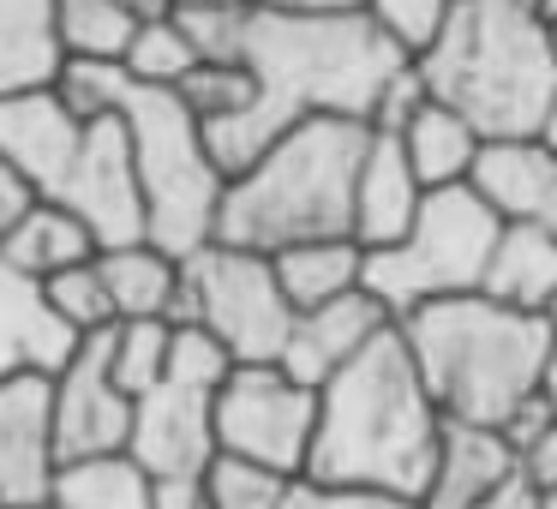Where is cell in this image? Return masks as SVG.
<instances>
[{"instance_id": "1", "label": "cell", "mask_w": 557, "mask_h": 509, "mask_svg": "<svg viewBox=\"0 0 557 509\" xmlns=\"http://www.w3.org/2000/svg\"><path fill=\"white\" fill-rule=\"evenodd\" d=\"M396 42L377 30L372 13L360 18H300L258 7L246 37V73L258 97L246 114L222 126H205V145L216 169L246 174L276 138H288L306 121H366L372 126L384 85L408 66Z\"/></svg>"}, {"instance_id": "2", "label": "cell", "mask_w": 557, "mask_h": 509, "mask_svg": "<svg viewBox=\"0 0 557 509\" xmlns=\"http://www.w3.org/2000/svg\"><path fill=\"white\" fill-rule=\"evenodd\" d=\"M449 413L420 377L401 324L384 330L348 372L318 389V437L306 480L420 504L444 449Z\"/></svg>"}, {"instance_id": "3", "label": "cell", "mask_w": 557, "mask_h": 509, "mask_svg": "<svg viewBox=\"0 0 557 509\" xmlns=\"http://www.w3.org/2000/svg\"><path fill=\"white\" fill-rule=\"evenodd\" d=\"M372 150L366 121H306L222 193L216 240L240 252H288L306 240H354V198Z\"/></svg>"}, {"instance_id": "4", "label": "cell", "mask_w": 557, "mask_h": 509, "mask_svg": "<svg viewBox=\"0 0 557 509\" xmlns=\"http://www.w3.org/2000/svg\"><path fill=\"white\" fill-rule=\"evenodd\" d=\"M432 102L456 109L497 138H540L545 109L557 102V54L533 0H456L437 42L413 61Z\"/></svg>"}, {"instance_id": "5", "label": "cell", "mask_w": 557, "mask_h": 509, "mask_svg": "<svg viewBox=\"0 0 557 509\" xmlns=\"http://www.w3.org/2000/svg\"><path fill=\"white\" fill-rule=\"evenodd\" d=\"M0 157L30 181L42 204H61L102 240V252L145 240V193L133 169V133L121 114L78 121L54 90L0 102Z\"/></svg>"}, {"instance_id": "6", "label": "cell", "mask_w": 557, "mask_h": 509, "mask_svg": "<svg viewBox=\"0 0 557 509\" xmlns=\"http://www.w3.org/2000/svg\"><path fill=\"white\" fill-rule=\"evenodd\" d=\"M401 342L449 420L497 425V432L521 401L540 396V372L557 348L545 318L497 306L492 294H456V300L420 306L401 318Z\"/></svg>"}, {"instance_id": "7", "label": "cell", "mask_w": 557, "mask_h": 509, "mask_svg": "<svg viewBox=\"0 0 557 509\" xmlns=\"http://www.w3.org/2000/svg\"><path fill=\"white\" fill-rule=\"evenodd\" d=\"M133 133V169L138 193H145V240L162 246L169 258H198L205 246H216V216L228 174L216 169L205 145L198 114L181 102V90L138 85L126 73L121 109H114Z\"/></svg>"}, {"instance_id": "8", "label": "cell", "mask_w": 557, "mask_h": 509, "mask_svg": "<svg viewBox=\"0 0 557 509\" xmlns=\"http://www.w3.org/2000/svg\"><path fill=\"white\" fill-rule=\"evenodd\" d=\"M497 234H504V216L473 186L425 193L413 228L396 246H384V252H366V294H377L396 324L432 300L480 294L497 252Z\"/></svg>"}, {"instance_id": "9", "label": "cell", "mask_w": 557, "mask_h": 509, "mask_svg": "<svg viewBox=\"0 0 557 509\" xmlns=\"http://www.w3.org/2000/svg\"><path fill=\"white\" fill-rule=\"evenodd\" d=\"M294 306L276 282V264L264 252H240V246H205L186 258V288L174 306V324H205L234 365H282L294 336Z\"/></svg>"}, {"instance_id": "10", "label": "cell", "mask_w": 557, "mask_h": 509, "mask_svg": "<svg viewBox=\"0 0 557 509\" xmlns=\"http://www.w3.org/2000/svg\"><path fill=\"white\" fill-rule=\"evenodd\" d=\"M318 437V389L288 377L282 365H234L216 389V449L222 456L276 468L306 480Z\"/></svg>"}, {"instance_id": "11", "label": "cell", "mask_w": 557, "mask_h": 509, "mask_svg": "<svg viewBox=\"0 0 557 509\" xmlns=\"http://www.w3.org/2000/svg\"><path fill=\"white\" fill-rule=\"evenodd\" d=\"M133 413L138 401L109 372V336H85L78 353L54 372V437L66 461H97L133 449Z\"/></svg>"}, {"instance_id": "12", "label": "cell", "mask_w": 557, "mask_h": 509, "mask_svg": "<svg viewBox=\"0 0 557 509\" xmlns=\"http://www.w3.org/2000/svg\"><path fill=\"white\" fill-rule=\"evenodd\" d=\"M126 456L150 473V480H193L216 449V389L186 384V377H162L150 396H138L133 413V449Z\"/></svg>"}, {"instance_id": "13", "label": "cell", "mask_w": 557, "mask_h": 509, "mask_svg": "<svg viewBox=\"0 0 557 509\" xmlns=\"http://www.w3.org/2000/svg\"><path fill=\"white\" fill-rule=\"evenodd\" d=\"M61 473L54 437V377L25 372L0 384V504H42Z\"/></svg>"}, {"instance_id": "14", "label": "cell", "mask_w": 557, "mask_h": 509, "mask_svg": "<svg viewBox=\"0 0 557 509\" xmlns=\"http://www.w3.org/2000/svg\"><path fill=\"white\" fill-rule=\"evenodd\" d=\"M384 330H396V318H389V306L366 288L348 294V300L318 306V312H300L294 318V336H288V353H282V372L300 377L306 389H324L330 377L348 372Z\"/></svg>"}, {"instance_id": "15", "label": "cell", "mask_w": 557, "mask_h": 509, "mask_svg": "<svg viewBox=\"0 0 557 509\" xmlns=\"http://www.w3.org/2000/svg\"><path fill=\"white\" fill-rule=\"evenodd\" d=\"M78 342L85 336H73L49 306V288L0 258V384L25 372L54 377L78 353Z\"/></svg>"}, {"instance_id": "16", "label": "cell", "mask_w": 557, "mask_h": 509, "mask_svg": "<svg viewBox=\"0 0 557 509\" xmlns=\"http://www.w3.org/2000/svg\"><path fill=\"white\" fill-rule=\"evenodd\" d=\"M468 186L504 222H533V228L557 234V157L540 138H497V145H485Z\"/></svg>"}, {"instance_id": "17", "label": "cell", "mask_w": 557, "mask_h": 509, "mask_svg": "<svg viewBox=\"0 0 557 509\" xmlns=\"http://www.w3.org/2000/svg\"><path fill=\"white\" fill-rule=\"evenodd\" d=\"M516 468H521V456H516V444H509L497 425L449 420L444 425V449H437V468H432V485H425L420 509H480Z\"/></svg>"}, {"instance_id": "18", "label": "cell", "mask_w": 557, "mask_h": 509, "mask_svg": "<svg viewBox=\"0 0 557 509\" xmlns=\"http://www.w3.org/2000/svg\"><path fill=\"white\" fill-rule=\"evenodd\" d=\"M420 204H425V186L413 174L401 138L372 133V150H366V169H360V198H354V240L366 252H384L413 228Z\"/></svg>"}, {"instance_id": "19", "label": "cell", "mask_w": 557, "mask_h": 509, "mask_svg": "<svg viewBox=\"0 0 557 509\" xmlns=\"http://www.w3.org/2000/svg\"><path fill=\"white\" fill-rule=\"evenodd\" d=\"M66 66L54 0H0V102L54 90Z\"/></svg>"}, {"instance_id": "20", "label": "cell", "mask_w": 557, "mask_h": 509, "mask_svg": "<svg viewBox=\"0 0 557 509\" xmlns=\"http://www.w3.org/2000/svg\"><path fill=\"white\" fill-rule=\"evenodd\" d=\"M480 294H492L497 306H516V312L540 318L557 300V234L533 228V222H504Z\"/></svg>"}, {"instance_id": "21", "label": "cell", "mask_w": 557, "mask_h": 509, "mask_svg": "<svg viewBox=\"0 0 557 509\" xmlns=\"http://www.w3.org/2000/svg\"><path fill=\"white\" fill-rule=\"evenodd\" d=\"M401 150H408L413 174H420L425 193H444V186H468L473 169H480L485 157V138L473 121H461L456 109H444V102H425L420 114H413L408 126H401Z\"/></svg>"}, {"instance_id": "22", "label": "cell", "mask_w": 557, "mask_h": 509, "mask_svg": "<svg viewBox=\"0 0 557 509\" xmlns=\"http://www.w3.org/2000/svg\"><path fill=\"white\" fill-rule=\"evenodd\" d=\"M102 282H109V300L114 312L126 318H169L174 324V306H181V288H186V264L169 258L162 246L138 240V246H114V252L97 258Z\"/></svg>"}, {"instance_id": "23", "label": "cell", "mask_w": 557, "mask_h": 509, "mask_svg": "<svg viewBox=\"0 0 557 509\" xmlns=\"http://www.w3.org/2000/svg\"><path fill=\"white\" fill-rule=\"evenodd\" d=\"M294 312H318L330 300H348L366 288V246L360 240H306L270 258Z\"/></svg>"}, {"instance_id": "24", "label": "cell", "mask_w": 557, "mask_h": 509, "mask_svg": "<svg viewBox=\"0 0 557 509\" xmlns=\"http://www.w3.org/2000/svg\"><path fill=\"white\" fill-rule=\"evenodd\" d=\"M0 258H7V264H18L25 276L49 282V276H61V270L97 264V258H102V240L73 216V210L42 204V198H37V210H30V216L18 222L13 234H7V240H0Z\"/></svg>"}, {"instance_id": "25", "label": "cell", "mask_w": 557, "mask_h": 509, "mask_svg": "<svg viewBox=\"0 0 557 509\" xmlns=\"http://www.w3.org/2000/svg\"><path fill=\"white\" fill-rule=\"evenodd\" d=\"M54 509H157V480L133 456H97V461H66L54 473Z\"/></svg>"}, {"instance_id": "26", "label": "cell", "mask_w": 557, "mask_h": 509, "mask_svg": "<svg viewBox=\"0 0 557 509\" xmlns=\"http://www.w3.org/2000/svg\"><path fill=\"white\" fill-rule=\"evenodd\" d=\"M54 25L66 61H126L145 18L126 0H54Z\"/></svg>"}, {"instance_id": "27", "label": "cell", "mask_w": 557, "mask_h": 509, "mask_svg": "<svg viewBox=\"0 0 557 509\" xmlns=\"http://www.w3.org/2000/svg\"><path fill=\"white\" fill-rule=\"evenodd\" d=\"M169 353H174V324L169 318H126L109 330V372L126 396H150L169 377Z\"/></svg>"}, {"instance_id": "28", "label": "cell", "mask_w": 557, "mask_h": 509, "mask_svg": "<svg viewBox=\"0 0 557 509\" xmlns=\"http://www.w3.org/2000/svg\"><path fill=\"white\" fill-rule=\"evenodd\" d=\"M126 73L138 78V85H157V90H181L186 78L198 73V49H193V37L181 30V18H145L138 25V37H133V49H126Z\"/></svg>"}, {"instance_id": "29", "label": "cell", "mask_w": 557, "mask_h": 509, "mask_svg": "<svg viewBox=\"0 0 557 509\" xmlns=\"http://www.w3.org/2000/svg\"><path fill=\"white\" fill-rule=\"evenodd\" d=\"M288 492H294L288 473L258 468V461H240V456H216L205 468V504L210 509H282Z\"/></svg>"}, {"instance_id": "30", "label": "cell", "mask_w": 557, "mask_h": 509, "mask_svg": "<svg viewBox=\"0 0 557 509\" xmlns=\"http://www.w3.org/2000/svg\"><path fill=\"white\" fill-rule=\"evenodd\" d=\"M42 288H49V306L61 312V324L73 330V336H109V330L121 324V312H114V300H109V282H102L97 264L61 270V276H49Z\"/></svg>"}, {"instance_id": "31", "label": "cell", "mask_w": 557, "mask_h": 509, "mask_svg": "<svg viewBox=\"0 0 557 509\" xmlns=\"http://www.w3.org/2000/svg\"><path fill=\"white\" fill-rule=\"evenodd\" d=\"M258 7H174L181 30L193 37L205 66H246V37H252Z\"/></svg>"}, {"instance_id": "32", "label": "cell", "mask_w": 557, "mask_h": 509, "mask_svg": "<svg viewBox=\"0 0 557 509\" xmlns=\"http://www.w3.org/2000/svg\"><path fill=\"white\" fill-rule=\"evenodd\" d=\"M252 97H258V85H252L246 66H198V73L181 85V102L198 114V126L234 121V114L252 109Z\"/></svg>"}, {"instance_id": "33", "label": "cell", "mask_w": 557, "mask_h": 509, "mask_svg": "<svg viewBox=\"0 0 557 509\" xmlns=\"http://www.w3.org/2000/svg\"><path fill=\"white\" fill-rule=\"evenodd\" d=\"M126 90V66L121 61H66L54 78V97L78 114V121H102V114L121 109Z\"/></svg>"}, {"instance_id": "34", "label": "cell", "mask_w": 557, "mask_h": 509, "mask_svg": "<svg viewBox=\"0 0 557 509\" xmlns=\"http://www.w3.org/2000/svg\"><path fill=\"white\" fill-rule=\"evenodd\" d=\"M449 13H456V0H372L377 30H384L401 54H413V61L437 42V30L449 25Z\"/></svg>"}, {"instance_id": "35", "label": "cell", "mask_w": 557, "mask_h": 509, "mask_svg": "<svg viewBox=\"0 0 557 509\" xmlns=\"http://www.w3.org/2000/svg\"><path fill=\"white\" fill-rule=\"evenodd\" d=\"M425 102H432V90H425V73L420 66H401L396 78H389L384 85V97H377V114H372V133H401V126L413 121V114L425 109Z\"/></svg>"}, {"instance_id": "36", "label": "cell", "mask_w": 557, "mask_h": 509, "mask_svg": "<svg viewBox=\"0 0 557 509\" xmlns=\"http://www.w3.org/2000/svg\"><path fill=\"white\" fill-rule=\"evenodd\" d=\"M282 509H420L408 497H377V492H348V485H318V480H294Z\"/></svg>"}, {"instance_id": "37", "label": "cell", "mask_w": 557, "mask_h": 509, "mask_svg": "<svg viewBox=\"0 0 557 509\" xmlns=\"http://www.w3.org/2000/svg\"><path fill=\"white\" fill-rule=\"evenodd\" d=\"M30 210H37V193H30V181H25V174H18L7 157H0V240H7V234H13L18 222L30 216Z\"/></svg>"}, {"instance_id": "38", "label": "cell", "mask_w": 557, "mask_h": 509, "mask_svg": "<svg viewBox=\"0 0 557 509\" xmlns=\"http://www.w3.org/2000/svg\"><path fill=\"white\" fill-rule=\"evenodd\" d=\"M552 425H557V408H552V401H545V396H528V401H521L516 413H509L504 437H509V444H516V456H521V449H528L533 437H545V432H552Z\"/></svg>"}, {"instance_id": "39", "label": "cell", "mask_w": 557, "mask_h": 509, "mask_svg": "<svg viewBox=\"0 0 557 509\" xmlns=\"http://www.w3.org/2000/svg\"><path fill=\"white\" fill-rule=\"evenodd\" d=\"M521 473H528L540 492H557V425L545 437H533L528 449H521Z\"/></svg>"}, {"instance_id": "40", "label": "cell", "mask_w": 557, "mask_h": 509, "mask_svg": "<svg viewBox=\"0 0 557 509\" xmlns=\"http://www.w3.org/2000/svg\"><path fill=\"white\" fill-rule=\"evenodd\" d=\"M276 13H300V18H360L372 13V0H264Z\"/></svg>"}, {"instance_id": "41", "label": "cell", "mask_w": 557, "mask_h": 509, "mask_svg": "<svg viewBox=\"0 0 557 509\" xmlns=\"http://www.w3.org/2000/svg\"><path fill=\"white\" fill-rule=\"evenodd\" d=\"M480 509H545V492H540V485H533V480H528V473H521V468H516V473H509V480H504V485H497V492H492V497H485V504H480Z\"/></svg>"}, {"instance_id": "42", "label": "cell", "mask_w": 557, "mask_h": 509, "mask_svg": "<svg viewBox=\"0 0 557 509\" xmlns=\"http://www.w3.org/2000/svg\"><path fill=\"white\" fill-rule=\"evenodd\" d=\"M157 509H210L205 473H193V480H157Z\"/></svg>"}, {"instance_id": "43", "label": "cell", "mask_w": 557, "mask_h": 509, "mask_svg": "<svg viewBox=\"0 0 557 509\" xmlns=\"http://www.w3.org/2000/svg\"><path fill=\"white\" fill-rule=\"evenodd\" d=\"M540 396L557 408V348H552V360H545V372H540Z\"/></svg>"}, {"instance_id": "44", "label": "cell", "mask_w": 557, "mask_h": 509, "mask_svg": "<svg viewBox=\"0 0 557 509\" xmlns=\"http://www.w3.org/2000/svg\"><path fill=\"white\" fill-rule=\"evenodd\" d=\"M540 145H545V150H552V157H557V102H552V109H545V121H540Z\"/></svg>"}, {"instance_id": "45", "label": "cell", "mask_w": 557, "mask_h": 509, "mask_svg": "<svg viewBox=\"0 0 557 509\" xmlns=\"http://www.w3.org/2000/svg\"><path fill=\"white\" fill-rule=\"evenodd\" d=\"M174 7H264V0H174Z\"/></svg>"}, {"instance_id": "46", "label": "cell", "mask_w": 557, "mask_h": 509, "mask_svg": "<svg viewBox=\"0 0 557 509\" xmlns=\"http://www.w3.org/2000/svg\"><path fill=\"white\" fill-rule=\"evenodd\" d=\"M533 13H540L545 30H557V0H533Z\"/></svg>"}, {"instance_id": "47", "label": "cell", "mask_w": 557, "mask_h": 509, "mask_svg": "<svg viewBox=\"0 0 557 509\" xmlns=\"http://www.w3.org/2000/svg\"><path fill=\"white\" fill-rule=\"evenodd\" d=\"M540 318H545V324H552V336H557V300H552V306H545V312H540Z\"/></svg>"}, {"instance_id": "48", "label": "cell", "mask_w": 557, "mask_h": 509, "mask_svg": "<svg viewBox=\"0 0 557 509\" xmlns=\"http://www.w3.org/2000/svg\"><path fill=\"white\" fill-rule=\"evenodd\" d=\"M18 509H54V504H49V497H42V504H18Z\"/></svg>"}, {"instance_id": "49", "label": "cell", "mask_w": 557, "mask_h": 509, "mask_svg": "<svg viewBox=\"0 0 557 509\" xmlns=\"http://www.w3.org/2000/svg\"><path fill=\"white\" fill-rule=\"evenodd\" d=\"M545 509H557V492H545Z\"/></svg>"}, {"instance_id": "50", "label": "cell", "mask_w": 557, "mask_h": 509, "mask_svg": "<svg viewBox=\"0 0 557 509\" xmlns=\"http://www.w3.org/2000/svg\"><path fill=\"white\" fill-rule=\"evenodd\" d=\"M552 54H557V30H552Z\"/></svg>"}, {"instance_id": "51", "label": "cell", "mask_w": 557, "mask_h": 509, "mask_svg": "<svg viewBox=\"0 0 557 509\" xmlns=\"http://www.w3.org/2000/svg\"><path fill=\"white\" fill-rule=\"evenodd\" d=\"M126 7H133V0H126Z\"/></svg>"}, {"instance_id": "52", "label": "cell", "mask_w": 557, "mask_h": 509, "mask_svg": "<svg viewBox=\"0 0 557 509\" xmlns=\"http://www.w3.org/2000/svg\"><path fill=\"white\" fill-rule=\"evenodd\" d=\"M0 509H7V504H0Z\"/></svg>"}]
</instances>
